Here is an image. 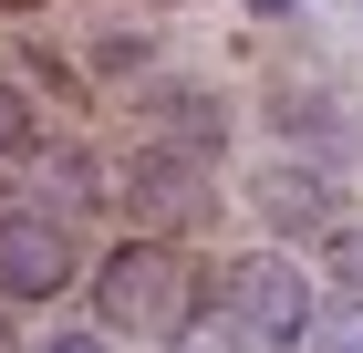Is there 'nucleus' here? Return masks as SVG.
<instances>
[{
    "label": "nucleus",
    "instance_id": "nucleus-2",
    "mask_svg": "<svg viewBox=\"0 0 363 353\" xmlns=\"http://www.w3.org/2000/svg\"><path fill=\"white\" fill-rule=\"evenodd\" d=\"M322 322V281L301 249H239L218 271V332H239L250 353H301Z\"/></svg>",
    "mask_w": 363,
    "mask_h": 353
},
{
    "label": "nucleus",
    "instance_id": "nucleus-12",
    "mask_svg": "<svg viewBox=\"0 0 363 353\" xmlns=\"http://www.w3.org/2000/svg\"><path fill=\"white\" fill-rule=\"evenodd\" d=\"M31 353H114V343H104V332H94V322H73V332H42V343H31Z\"/></svg>",
    "mask_w": 363,
    "mask_h": 353
},
{
    "label": "nucleus",
    "instance_id": "nucleus-1",
    "mask_svg": "<svg viewBox=\"0 0 363 353\" xmlns=\"http://www.w3.org/2000/svg\"><path fill=\"white\" fill-rule=\"evenodd\" d=\"M84 312L104 343H187L208 312V281L177 239H114L104 260H84Z\"/></svg>",
    "mask_w": 363,
    "mask_h": 353
},
{
    "label": "nucleus",
    "instance_id": "nucleus-9",
    "mask_svg": "<svg viewBox=\"0 0 363 353\" xmlns=\"http://www.w3.org/2000/svg\"><path fill=\"white\" fill-rule=\"evenodd\" d=\"M94 73H104V83H125V73H156V42H145V31H94Z\"/></svg>",
    "mask_w": 363,
    "mask_h": 353
},
{
    "label": "nucleus",
    "instance_id": "nucleus-5",
    "mask_svg": "<svg viewBox=\"0 0 363 353\" xmlns=\"http://www.w3.org/2000/svg\"><path fill=\"white\" fill-rule=\"evenodd\" d=\"M114 188L135 197L145 218H177V229H187V218H208V208H218V166H208V156H177V146H135Z\"/></svg>",
    "mask_w": 363,
    "mask_h": 353
},
{
    "label": "nucleus",
    "instance_id": "nucleus-11",
    "mask_svg": "<svg viewBox=\"0 0 363 353\" xmlns=\"http://www.w3.org/2000/svg\"><path fill=\"white\" fill-rule=\"evenodd\" d=\"M301 353H363V301H322V322H311Z\"/></svg>",
    "mask_w": 363,
    "mask_h": 353
},
{
    "label": "nucleus",
    "instance_id": "nucleus-13",
    "mask_svg": "<svg viewBox=\"0 0 363 353\" xmlns=\"http://www.w3.org/2000/svg\"><path fill=\"white\" fill-rule=\"evenodd\" d=\"M11 208H21V197H11V177H0V218H11Z\"/></svg>",
    "mask_w": 363,
    "mask_h": 353
},
{
    "label": "nucleus",
    "instance_id": "nucleus-7",
    "mask_svg": "<svg viewBox=\"0 0 363 353\" xmlns=\"http://www.w3.org/2000/svg\"><path fill=\"white\" fill-rule=\"evenodd\" d=\"M31 208H52V218H84V208H104V166H94L84 146L42 156V197H31Z\"/></svg>",
    "mask_w": 363,
    "mask_h": 353
},
{
    "label": "nucleus",
    "instance_id": "nucleus-4",
    "mask_svg": "<svg viewBox=\"0 0 363 353\" xmlns=\"http://www.w3.org/2000/svg\"><path fill=\"white\" fill-rule=\"evenodd\" d=\"M250 218L270 229V249H311V239L342 229V177L311 166V156H270L250 177Z\"/></svg>",
    "mask_w": 363,
    "mask_h": 353
},
{
    "label": "nucleus",
    "instance_id": "nucleus-10",
    "mask_svg": "<svg viewBox=\"0 0 363 353\" xmlns=\"http://www.w3.org/2000/svg\"><path fill=\"white\" fill-rule=\"evenodd\" d=\"M322 271H333V291H342V301H363V218H342L333 239H322Z\"/></svg>",
    "mask_w": 363,
    "mask_h": 353
},
{
    "label": "nucleus",
    "instance_id": "nucleus-6",
    "mask_svg": "<svg viewBox=\"0 0 363 353\" xmlns=\"http://www.w3.org/2000/svg\"><path fill=\"white\" fill-rule=\"evenodd\" d=\"M270 125H280V146H291V156L311 146V166H333V156H342V104H333V94L280 83V94H270Z\"/></svg>",
    "mask_w": 363,
    "mask_h": 353
},
{
    "label": "nucleus",
    "instance_id": "nucleus-3",
    "mask_svg": "<svg viewBox=\"0 0 363 353\" xmlns=\"http://www.w3.org/2000/svg\"><path fill=\"white\" fill-rule=\"evenodd\" d=\"M62 291H84V239H73V218L21 197L0 218V312H42Z\"/></svg>",
    "mask_w": 363,
    "mask_h": 353
},
{
    "label": "nucleus",
    "instance_id": "nucleus-8",
    "mask_svg": "<svg viewBox=\"0 0 363 353\" xmlns=\"http://www.w3.org/2000/svg\"><path fill=\"white\" fill-rule=\"evenodd\" d=\"M21 156H42V104L0 73V166H21Z\"/></svg>",
    "mask_w": 363,
    "mask_h": 353
}]
</instances>
